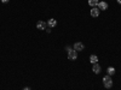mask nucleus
I'll return each mask as SVG.
<instances>
[{
	"mask_svg": "<svg viewBox=\"0 0 121 90\" xmlns=\"http://www.w3.org/2000/svg\"><path fill=\"white\" fill-rule=\"evenodd\" d=\"M90 13H91V16H92V17H99V8L98 7H92Z\"/></svg>",
	"mask_w": 121,
	"mask_h": 90,
	"instance_id": "obj_5",
	"label": "nucleus"
},
{
	"mask_svg": "<svg viewBox=\"0 0 121 90\" xmlns=\"http://www.w3.org/2000/svg\"><path fill=\"white\" fill-rule=\"evenodd\" d=\"M78 58V52L74 51V49H72V51L68 52V59L69 60H75Z\"/></svg>",
	"mask_w": 121,
	"mask_h": 90,
	"instance_id": "obj_2",
	"label": "nucleus"
},
{
	"mask_svg": "<svg viewBox=\"0 0 121 90\" xmlns=\"http://www.w3.org/2000/svg\"><path fill=\"white\" fill-rule=\"evenodd\" d=\"M90 61L92 63V64H97L98 63V56L92 54V55H90Z\"/></svg>",
	"mask_w": 121,
	"mask_h": 90,
	"instance_id": "obj_9",
	"label": "nucleus"
},
{
	"mask_svg": "<svg viewBox=\"0 0 121 90\" xmlns=\"http://www.w3.org/2000/svg\"><path fill=\"white\" fill-rule=\"evenodd\" d=\"M46 26H47V23H45V22H43V21H39V22L36 23V28H38L39 30H44V29H46Z\"/></svg>",
	"mask_w": 121,
	"mask_h": 90,
	"instance_id": "obj_6",
	"label": "nucleus"
},
{
	"mask_svg": "<svg viewBox=\"0 0 121 90\" xmlns=\"http://www.w3.org/2000/svg\"><path fill=\"white\" fill-rule=\"evenodd\" d=\"M72 49H73V48H72V47H69V46H67V47H65V51H67V52L72 51Z\"/></svg>",
	"mask_w": 121,
	"mask_h": 90,
	"instance_id": "obj_12",
	"label": "nucleus"
},
{
	"mask_svg": "<svg viewBox=\"0 0 121 90\" xmlns=\"http://www.w3.org/2000/svg\"><path fill=\"white\" fill-rule=\"evenodd\" d=\"M92 71H93L95 73H97V75H99V73H100L102 68H100V66L98 65V63H97V64H93V66H92Z\"/></svg>",
	"mask_w": 121,
	"mask_h": 90,
	"instance_id": "obj_7",
	"label": "nucleus"
},
{
	"mask_svg": "<svg viewBox=\"0 0 121 90\" xmlns=\"http://www.w3.org/2000/svg\"><path fill=\"white\" fill-rule=\"evenodd\" d=\"M107 72H108V75H109V76H113V75H115V68L110 66V67H108Z\"/></svg>",
	"mask_w": 121,
	"mask_h": 90,
	"instance_id": "obj_11",
	"label": "nucleus"
},
{
	"mask_svg": "<svg viewBox=\"0 0 121 90\" xmlns=\"http://www.w3.org/2000/svg\"><path fill=\"white\" fill-rule=\"evenodd\" d=\"M103 84H104V86H105L107 89H110V88H112V86H113L112 76H109V75L104 76V77H103Z\"/></svg>",
	"mask_w": 121,
	"mask_h": 90,
	"instance_id": "obj_1",
	"label": "nucleus"
},
{
	"mask_svg": "<svg viewBox=\"0 0 121 90\" xmlns=\"http://www.w3.org/2000/svg\"><path fill=\"white\" fill-rule=\"evenodd\" d=\"M98 0H88V5L91 6V7H97V5H98Z\"/></svg>",
	"mask_w": 121,
	"mask_h": 90,
	"instance_id": "obj_10",
	"label": "nucleus"
},
{
	"mask_svg": "<svg viewBox=\"0 0 121 90\" xmlns=\"http://www.w3.org/2000/svg\"><path fill=\"white\" fill-rule=\"evenodd\" d=\"M117 3H119V4L121 5V0H117Z\"/></svg>",
	"mask_w": 121,
	"mask_h": 90,
	"instance_id": "obj_15",
	"label": "nucleus"
},
{
	"mask_svg": "<svg viewBox=\"0 0 121 90\" xmlns=\"http://www.w3.org/2000/svg\"><path fill=\"white\" fill-rule=\"evenodd\" d=\"M10 1V0H1V3H4V4H7Z\"/></svg>",
	"mask_w": 121,
	"mask_h": 90,
	"instance_id": "obj_13",
	"label": "nucleus"
},
{
	"mask_svg": "<svg viewBox=\"0 0 121 90\" xmlns=\"http://www.w3.org/2000/svg\"><path fill=\"white\" fill-rule=\"evenodd\" d=\"M56 25H57V21H56V19L51 18V19H48V21H47V26L53 28V26H56Z\"/></svg>",
	"mask_w": 121,
	"mask_h": 90,
	"instance_id": "obj_8",
	"label": "nucleus"
},
{
	"mask_svg": "<svg viewBox=\"0 0 121 90\" xmlns=\"http://www.w3.org/2000/svg\"><path fill=\"white\" fill-rule=\"evenodd\" d=\"M23 90H32L30 88H28V86H26V88H23Z\"/></svg>",
	"mask_w": 121,
	"mask_h": 90,
	"instance_id": "obj_14",
	"label": "nucleus"
},
{
	"mask_svg": "<svg viewBox=\"0 0 121 90\" xmlns=\"http://www.w3.org/2000/svg\"><path fill=\"white\" fill-rule=\"evenodd\" d=\"M73 49H74V51H76V52H80V51H82V49H84V45L81 42H76V43H74Z\"/></svg>",
	"mask_w": 121,
	"mask_h": 90,
	"instance_id": "obj_4",
	"label": "nucleus"
},
{
	"mask_svg": "<svg viewBox=\"0 0 121 90\" xmlns=\"http://www.w3.org/2000/svg\"><path fill=\"white\" fill-rule=\"evenodd\" d=\"M97 7L99 8V11H105V10L108 8V4L105 1H99L98 5H97Z\"/></svg>",
	"mask_w": 121,
	"mask_h": 90,
	"instance_id": "obj_3",
	"label": "nucleus"
}]
</instances>
